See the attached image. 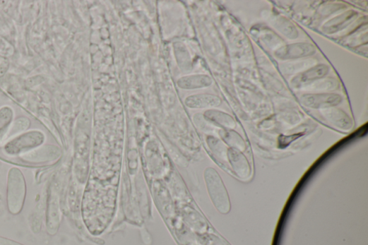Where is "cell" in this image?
Masks as SVG:
<instances>
[{"mask_svg": "<svg viewBox=\"0 0 368 245\" xmlns=\"http://www.w3.org/2000/svg\"><path fill=\"white\" fill-rule=\"evenodd\" d=\"M27 196V184L23 173L17 167L11 168L7 177L6 201L10 214L20 215Z\"/></svg>", "mask_w": 368, "mask_h": 245, "instance_id": "6da1fadb", "label": "cell"}, {"mask_svg": "<svg viewBox=\"0 0 368 245\" xmlns=\"http://www.w3.org/2000/svg\"><path fill=\"white\" fill-rule=\"evenodd\" d=\"M46 139L42 131H28L6 142L4 151L11 156H20L43 145Z\"/></svg>", "mask_w": 368, "mask_h": 245, "instance_id": "7a4b0ae2", "label": "cell"}, {"mask_svg": "<svg viewBox=\"0 0 368 245\" xmlns=\"http://www.w3.org/2000/svg\"><path fill=\"white\" fill-rule=\"evenodd\" d=\"M207 189L214 206L221 214L225 215L230 211V201L225 184L219 174L213 168L204 172Z\"/></svg>", "mask_w": 368, "mask_h": 245, "instance_id": "3957f363", "label": "cell"}, {"mask_svg": "<svg viewBox=\"0 0 368 245\" xmlns=\"http://www.w3.org/2000/svg\"><path fill=\"white\" fill-rule=\"evenodd\" d=\"M343 98L336 94H310L301 97L303 105L312 109L334 107L341 103Z\"/></svg>", "mask_w": 368, "mask_h": 245, "instance_id": "277c9868", "label": "cell"}, {"mask_svg": "<svg viewBox=\"0 0 368 245\" xmlns=\"http://www.w3.org/2000/svg\"><path fill=\"white\" fill-rule=\"evenodd\" d=\"M61 213L59 205V198L57 191L53 187L49 198L47 211V230L49 235H55L61 225Z\"/></svg>", "mask_w": 368, "mask_h": 245, "instance_id": "5b68a950", "label": "cell"}, {"mask_svg": "<svg viewBox=\"0 0 368 245\" xmlns=\"http://www.w3.org/2000/svg\"><path fill=\"white\" fill-rule=\"evenodd\" d=\"M61 155L60 148L56 145H47L20 155L23 160L31 162H44L57 160Z\"/></svg>", "mask_w": 368, "mask_h": 245, "instance_id": "8992f818", "label": "cell"}, {"mask_svg": "<svg viewBox=\"0 0 368 245\" xmlns=\"http://www.w3.org/2000/svg\"><path fill=\"white\" fill-rule=\"evenodd\" d=\"M315 53L316 49L313 45L300 43L280 48L275 52V56L282 60H289L311 56Z\"/></svg>", "mask_w": 368, "mask_h": 245, "instance_id": "52a82bcc", "label": "cell"}, {"mask_svg": "<svg viewBox=\"0 0 368 245\" xmlns=\"http://www.w3.org/2000/svg\"><path fill=\"white\" fill-rule=\"evenodd\" d=\"M329 71L330 68L326 65H317L297 76L292 80V85L296 88H302L311 81L324 77Z\"/></svg>", "mask_w": 368, "mask_h": 245, "instance_id": "ba28073f", "label": "cell"}, {"mask_svg": "<svg viewBox=\"0 0 368 245\" xmlns=\"http://www.w3.org/2000/svg\"><path fill=\"white\" fill-rule=\"evenodd\" d=\"M213 79L210 76L204 74H194L183 76L177 81L179 88L183 90H196L206 88L211 86Z\"/></svg>", "mask_w": 368, "mask_h": 245, "instance_id": "9c48e42d", "label": "cell"}, {"mask_svg": "<svg viewBox=\"0 0 368 245\" xmlns=\"http://www.w3.org/2000/svg\"><path fill=\"white\" fill-rule=\"evenodd\" d=\"M221 99L213 95H196L187 97L186 105L192 109H203L218 107L221 104Z\"/></svg>", "mask_w": 368, "mask_h": 245, "instance_id": "30bf717a", "label": "cell"}, {"mask_svg": "<svg viewBox=\"0 0 368 245\" xmlns=\"http://www.w3.org/2000/svg\"><path fill=\"white\" fill-rule=\"evenodd\" d=\"M357 16V13L355 11H348L326 23L323 27V30L326 33L337 32L349 25Z\"/></svg>", "mask_w": 368, "mask_h": 245, "instance_id": "8fae6325", "label": "cell"}, {"mask_svg": "<svg viewBox=\"0 0 368 245\" xmlns=\"http://www.w3.org/2000/svg\"><path fill=\"white\" fill-rule=\"evenodd\" d=\"M14 110L10 106H4L0 108V143L4 142L14 121Z\"/></svg>", "mask_w": 368, "mask_h": 245, "instance_id": "7c38bea8", "label": "cell"}, {"mask_svg": "<svg viewBox=\"0 0 368 245\" xmlns=\"http://www.w3.org/2000/svg\"><path fill=\"white\" fill-rule=\"evenodd\" d=\"M30 126L31 121L28 117L20 116L17 118L13 121L4 142L6 143L13 138L28 131Z\"/></svg>", "mask_w": 368, "mask_h": 245, "instance_id": "4fadbf2b", "label": "cell"}, {"mask_svg": "<svg viewBox=\"0 0 368 245\" xmlns=\"http://www.w3.org/2000/svg\"><path fill=\"white\" fill-rule=\"evenodd\" d=\"M206 116L223 127L230 129L235 127V121L232 118L224 112L211 109L206 112Z\"/></svg>", "mask_w": 368, "mask_h": 245, "instance_id": "5bb4252c", "label": "cell"}, {"mask_svg": "<svg viewBox=\"0 0 368 245\" xmlns=\"http://www.w3.org/2000/svg\"><path fill=\"white\" fill-rule=\"evenodd\" d=\"M276 28L291 39H295L299 35L295 26L290 21L285 18H281L278 21Z\"/></svg>", "mask_w": 368, "mask_h": 245, "instance_id": "9a60e30c", "label": "cell"}, {"mask_svg": "<svg viewBox=\"0 0 368 245\" xmlns=\"http://www.w3.org/2000/svg\"><path fill=\"white\" fill-rule=\"evenodd\" d=\"M329 119L332 121L333 124L336 122L337 125L343 129H347L348 126H350V118L344 113L340 111L336 112L333 110L328 114Z\"/></svg>", "mask_w": 368, "mask_h": 245, "instance_id": "2e32d148", "label": "cell"}, {"mask_svg": "<svg viewBox=\"0 0 368 245\" xmlns=\"http://www.w3.org/2000/svg\"><path fill=\"white\" fill-rule=\"evenodd\" d=\"M0 245H25L15 240L0 236Z\"/></svg>", "mask_w": 368, "mask_h": 245, "instance_id": "e0dca14e", "label": "cell"}]
</instances>
